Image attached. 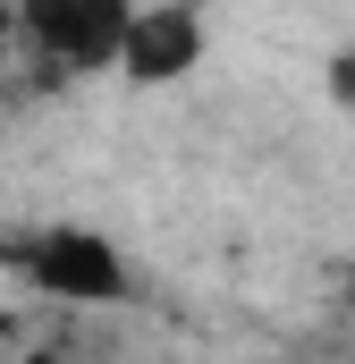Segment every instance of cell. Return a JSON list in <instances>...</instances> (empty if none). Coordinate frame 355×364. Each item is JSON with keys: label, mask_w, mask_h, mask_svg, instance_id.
<instances>
[{"label": "cell", "mask_w": 355, "mask_h": 364, "mask_svg": "<svg viewBox=\"0 0 355 364\" xmlns=\"http://www.w3.org/2000/svg\"><path fill=\"white\" fill-rule=\"evenodd\" d=\"M144 0H17V51L34 68V85H68V77H110L127 51Z\"/></svg>", "instance_id": "cell-1"}, {"label": "cell", "mask_w": 355, "mask_h": 364, "mask_svg": "<svg viewBox=\"0 0 355 364\" xmlns=\"http://www.w3.org/2000/svg\"><path fill=\"white\" fill-rule=\"evenodd\" d=\"M0 263L51 305H127V255L85 220H51V229L0 237Z\"/></svg>", "instance_id": "cell-2"}, {"label": "cell", "mask_w": 355, "mask_h": 364, "mask_svg": "<svg viewBox=\"0 0 355 364\" xmlns=\"http://www.w3.org/2000/svg\"><path fill=\"white\" fill-rule=\"evenodd\" d=\"M203 43H212V26H203V0H144L136 9V26H127V51H119V77L127 85H178V77H195L203 68Z\"/></svg>", "instance_id": "cell-3"}, {"label": "cell", "mask_w": 355, "mask_h": 364, "mask_svg": "<svg viewBox=\"0 0 355 364\" xmlns=\"http://www.w3.org/2000/svg\"><path fill=\"white\" fill-rule=\"evenodd\" d=\"M322 93H330L339 110H355V43H339V51H330V68H322Z\"/></svg>", "instance_id": "cell-4"}, {"label": "cell", "mask_w": 355, "mask_h": 364, "mask_svg": "<svg viewBox=\"0 0 355 364\" xmlns=\"http://www.w3.org/2000/svg\"><path fill=\"white\" fill-rule=\"evenodd\" d=\"M0 51H17V0H0Z\"/></svg>", "instance_id": "cell-5"}, {"label": "cell", "mask_w": 355, "mask_h": 364, "mask_svg": "<svg viewBox=\"0 0 355 364\" xmlns=\"http://www.w3.org/2000/svg\"><path fill=\"white\" fill-rule=\"evenodd\" d=\"M9 339H17V314H9V305H0V348H9Z\"/></svg>", "instance_id": "cell-6"}, {"label": "cell", "mask_w": 355, "mask_h": 364, "mask_svg": "<svg viewBox=\"0 0 355 364\" xmlns=\"http://www.w3.org/2000/svg\"><path fill=\"white\" fill-rule=\"evenodd\" d=\"M26 364H60V356H26Z\"/></svg>", "instance_id": "cell-7"}]
</instances>
